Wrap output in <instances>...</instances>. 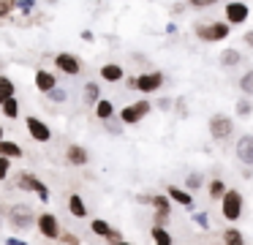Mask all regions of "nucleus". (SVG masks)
Returning <instances> with one entry per match:
<instances>
[{
	"label": "nucleus",
	"mask_w": 253,
	"mask_h": 245,
	"mask_svg": "<svg viewBox=\"0 0 253 245\" xmlns=\"http://www.w3.org/2000/svg\"><path fill=\"white\" fill-rule=\"evenodd\" d=\"M215 3H220V0H185V5H191V8H196V11L212 8Z\"/></svg>",
	"instance_id": "nucleus-34"
},
{
	"label": "nucleus",
	"mask_w": 253,
	"mask_h": 245,
	"mask_svg": "<svg viewBox=\"0 0 253 245\" xmlns=\"http://www.w3.org/2000/svg\"><path fill=\"white\" fill-rule=\"evenodd\" d=\"M193 36L204 44H220L231 36V25L226 19H215V22H199L193 27Z\"/></svg>",
	"instance_id": "nucleus-4"
},
{
	"label": "nucleus",
	"mask_w": 253,
	"mask_h": 245,
	"mask_svg": "<svg viewBox=\"0 0 253 245\" xmlns=\"http://www.w3.org/2000/svg\"><path fill=\"white\" fill-rule=\"evenodd\" d=\"M182 8H185V5H182V3H174V5H171V14H180Z\"/></svg>",
	"instance_id": "nucleus-48"
},
{
	"label": "nucleus",
	"mask_w": 253,
	"mask_h": 245,
	"mask_svg": "<svg viewBox=\"0 0 253 245\" xmlns=\"http://www.w3.org/2000/svg\"><path fill=\"white\" fill-rule=\"evenodd\" d=\"M11 174V158H3L0 155V180H6Z\"/></svg>",
	"instance_id": "nucleus-38"
},
{
	"label": "nucleus",
	"mask_w": 253,
	"mask_h": 245,
	"mask_svg": "<svg viewBox=\"0 0 253 245\" xmlns=\"http://www.w3.org/2000/svg\"><path fill=\"white\" fill-rule=\"evenodd\" d=\"M220 243L223 245H248V240H245V234H242V229L240 226H223V232H220Z\"/></svg>",
	"instance_id": "nucleus-21"
},
{
	"label": "nucleus",
	"mask_w": 253,
	"mask_h": 245,
	"mask_svg": "<svg viewBox=\"0 0 253 245\" xmlns=\"http://www.w3.org/2000/svg\"><path fill=\"white\" fill-rule=\"evenodd\" d=\"M90 232L101 240H109L112 232H115V226H112L109 221H104V218H90Z\"/></svg>",
	"instance_id": "nucleus-23"
},
{
	"label": "nucleus",
	"mask_w": 253,
	"mask_h": 245,
	"mask_svg": "<svg viewBox=\"0 0 253 245\" xmlns=\"http://www.w3.org/2000/svg\"><path fill=\"white\" fill-rule=\"evenodd\" d=\"M104 128L109 131L112 136H120V134H123V128H126V125H123V123H120V120H117V117H112V120H106V123H104Z\"/></svg>",
	"instance_id": "nucleus-33"
},
{
	"label": "nucleus",
	"mask_w": 253,
	"mask_h": 245,
	"mask_svg": "<svg viewBox=\"0 0 253 245\" xmlns=\"http://www.w3.org/2000/svg\"><path fill=\"white\" fill-rule=\"evenodd\" d=\"M33 85H36V90L39 93H49V90H55L57 87V74L55 71H49V68H36V74H33Z\"/></svg>",
	"instance_id": "nucleus-16"
},
{
	"label": "nucleus",
	"mask_w": 253,
	"mask_h": 245,
	"mask_svg": "<svg viewBox=\"0 0 253 245\" xmlns=\"http://www.w3.org/2000/svg\"><path fill=\"white\" fill-rule=\"evenodd\" d=\"M220 204V218H223L226 223H240L242 221V215H245V196H242V191H237V188H229L223 194V199L218 201Z\"/></svg>",
	"instance_id": "nucleus-1"
},
{
	"label": "nucleus",
	"mask_w": 253,
	"mask_h": 245,
	"mask_svg": "<svg viewBox=\"0 0 253 245\" xmlns=\"http://www.w3.org/2000/svg\"><path fill=\"white\" fill-rule=\"evenodd\" d=\"M164 85H166V74H164V71H142V74H136V90L144 93V96L158 93Z\"/></svg>",
	"instance_id": "nucleus-9"
},
{
	"label": "nucleus",
	"mask_w": 253,
	"mask_h": 245,
	"mask_svg": "<svg viewBox=\"0 0 253 245\" xmlns=\"http://www.w3.org/2000/svg\"><path fill=\"white\" fill-rule=\"evenodd\" d=\"M98 74H101V79L109 82V85H117V82L126 79V68H123L120 63H104Z\"/></svg>",
	"instance_id": "nucleus-17"
},
{
	"label": "nucleus",
	"mask_w": 253,
	"mask_h": 245,
	"mask_svg": "<svg viewBox=\"0 0 253 245\" xmlns=\"http://www.w3.org/2000/svg\"><path fill=\"white\" fill-rule=\"evenodd\" d=\"M174 109H177V114H180V117H188V114H191V109L185 106V98H177V101H174Z\"/></svg>",
	"instance_id": "nucleus-40"
},
{
	"label": "nucleus",
	"mask_w": 253,
	"mask_h": 245,
	"mask_svg": "<svg viewBox=\"0 0 253 245\" xmlns=\"http://www.w3.org/2000/svg\"><path fill=\"white\" fill-rule=\"evenodd\" d=\"M25 128H28L30 139L39 142V145H46V142H52V128L46 125V120L28 114V117H25Z\"/></svg>",
	"instance_id": "nucleus-12"
},
{
	"label": "nucleus",
	"mask_w": 253,
	"mask_h": 245,
	"mask_svg": "<svg viewBox=\"0 0 253 245\" xmlns=\"http://www.w3.org/2000/svg\"><path fill=\"white\" fill-rule=\"evenodd\" d=\"M0 155L11 158V161H19V158H25V150L14 139H3V142H0Z\"/></svg>",
	"instance_id": "nucleus-24"
},
{
	"label": "nucleus",
	"mask_w": 253,
	"mask_h": 245,
	"mask_svg": "<svg viewBox=\"0 0 253 245\" xmlns=\"http://www.w3.org/2000/svg\"><path fill=\"white\" fill-rule=\"evenodd\" d=\"M57 243H63V245H82V240H79L74 232H66V229H63V234H60Z\"/></svg>",
	"instance_id": "nucleus-36"
},
{
	"label": "nucleus",
	"mask_w": 253,
	"mask_h": 245,
	"mask_svg": "<svg viewBox=\"0 0 253 245\" xmlns=\"http://www.w3.org/2000/svg\"><path fill=\"white\" fill-rule=\"evenodd\" d=\"M115 245H133V243H128V240H120V243H115Z\"/></svg>",
	"instance_id": "nucleus-50"
},
{
	"label": "nucleus",
	"mask_w": 253,
	"mask_h": 245,
	"mask_svg": "<svg viewBox=\"0 0 253 245\" xmlns=\"http://www.w3.org/2000/svg\"><path fill=\"white\" fill-rule=\"evenodd\" d=\"M0 112H3L6 120H19V98L17 96L6 98V101L0 103Z\"/></svg>",
	"instance_id": "nucleus-28"
},
{
	"label": "nucleus",
	"mask_w": 253,
	"mask_h": 245,
	"mask_svg": "<svg viewBox=\"0 0 253 245\" xmlns=\"http://www.w3.org/2000/svg\"><path fill=\"white\" fill-rule=\"evenodd\" d=\"M68 212H71L74 218H79V221H84V218L90 215V207L79 194H68Z\"/></svg>",
	"instance_id": "nucleus-19"
},
{
	"label": "nucleus",
	"mask_w": 253,
	"mask_h": 245,
	"mask_svg": "<svg viewBox=\"0 0 253 245\" xmlns=\"http://www.w3.org/2000/svg\"><path fill=\"white\" fill-rule=\"evenodd\" d=\"M14 185H17L19 191H25V194H36V196H39V201H44V204L49 201V196H52L49 185H46L39 174L28 172V169H22V172L14 174Z\"/></svg>",
	"instance_id": "nucleus-3"
},
{
	"label": "nucleus",
	"mask_w": 253,
	"mask_h": 245,
	"mask_svg": "<svg viewBox=\"0 0 253 245\" xmlns=\"http://www.w3.org/2000/svg\"><path fill=\"white\" fill-rule=\"evenodd\" d=\"M3 243H6V245H28L25 240H19V237H6Z\"/></svg>",
	"instance_id": "nucleus-45"
},
{
	"label": "nucleus",
	"mask_w": 253,
	"mask_h": 245,
	"mask_svg": "<svg viewBox=\"0 0 253 245\" xmlns=\"http://www.w3.org/2000/svg\"><path fill=\"white\" fill-rule=\"evenodd\" d=\"M207 128H210V139L218 142V145H223V142H229L231 136H234V120H231L229 114H223V112H215L212 117H210Z\"/></svg>",
	"instance_id": "nucleus-5"
},
{
	"label": "nucleus",
	"mask_w": 253,
	"mask_h": 245,
	"mask_svg": "<svg viewBox=\"0 0 253 245\" xmlns=\"http://www.w3.org/2000/svg\"><path fill=\"white\" fill-rule=\"evenodd\" d=\"M191 218H193V223H196L199 229H204V232L210 229V215H207V212H193Z\"/></svg>",
	"instance_id": "nucleus-35"
},
{
	"label": "nucleus",
	"mask_w": 253,
	"mask_h": 245,
	"mask_svg": "<svg viewBox=\"0 0 253 245\" xmlns=\"http://www.w3.org/2000/svg\"><path fill=\"white\" fill-rule=\"evenodd\" d=\"M234 112H237V117L248 120V117H251V114H253V98H245V96H242L240 101H237Z\"/></svg>",
	"instance_id": "nucleus-30"
},
{
	"label": "nucleus",
	"mask_w": 253,
	"mask_h": 245,
	"mask_svg": "<svg viewBox=\"0 0 253 245\" xmlns=\"http://www.w3.org/2000/svg\"><path fill=\"white\" fill-rule=\"evenodd\" d=\"M240 90L245 98H253V68H248L245 74L240 76Z\"/></svg>",
	"instance_id": "nucleus-31"
},
{
	"label": "nucleus",
	"mask_w": 253,
	"mask_h": 245,
	"mask_svg": "<svg viewBox=\"0 0 253 245\" xmlns=\"http://www.w3.org/2000/svg\"><path fill=\"white\" fill-rule=\"evenodd\" d=\"M242 177L251 180V177H253V169H251V166H245V169H242Z\"/></svg>",
	"instance_id": "nucleus-47"
},
{
	"label": "nucleus",
	"mask_w": 253,
	"mask_h": 245,
	"mask_svg": "<svg viewBox=\"0 0 253 245\" xmlns=\"http://www.w3.org/2000/svg\"><path fill=\"white\" fill-rule=\"evenodd\" d=\"M46 101H52V103H63V101H68V93L63 90L60 85H57L55 90H49V93H46Z\"/></svg>",
	"instance_id": "nucleus-32"
},
{
	"label": "nucleus",
	"mask_w": 253,
	"mask_h": 245,
	"mask_svg": "<svg viewBox=\"0 0 253 245\" xmlns=\"http://www.w3.org/2000/svg\"><path fill=\"white\" fill-rule=\"evenodd\" d=\"M0 221H3V215H0Z\"/></svg>",
	"instance_id": "nucleus-52"
},
{
	"label": "nucleus",
	"mask_w": 253,
	"mask_h": 245,
	"mask_svg": "<svg viewBox=\"0 0 253 245\" xmlns=\"http://www.w3.org/2000/svg\"><path fill=\"white\" fill-rule=\"evenodd\" d=\"M63 158H66V163L68 166H74V169H82V166H87L90 163V150L84 145H68L66 147V152H63Z\"/></svg>",
	"instance_id": "nucleus-14"
},
{
	"label": "nucleus",
	"mask_w": 253,
	"mask_h": 245,
	"mask_svg": "<svg viewBox=\"0 0 253 245\" xmlns=\"http://www.w3.org/2000/svg\"><path fill=\"white\" fill-rule=\"evenodd\" d=\"M166 33H169V36H174V33H177V25H174V22H169V25H166Z\"/></svg>",
	"instance_id": "nucleus-46"
},
{
	"label": "nucleus",
	"mask_w": 253,
	"mask_h": 245,
	"mask_svg": "<svg viewBox=\"0 0 253 245\" xmlns=\"http://www.w3.org/2000/svg\"><path fill=\"white\" fill-rule=\"evenodd\" d=\"M136 201L142 204H150L153 207V215H164V218H171V199L166 194H139Z\"/></svg>",
	"instance_id": "nucleus-10"
},
{
	"label": "nucleus",
	"mask_w": 253,
	"mask_h": 245,
	"mask_svg": "<svg viewBox=\"0 0 253 245\" xmlns=\"http://www.w3.org/2000/svg\"><path fill=\"white\" fill-rule=\"evenodd\" d=\"M171 106H174L171 98H158V109H164V112H166V109H171Z\"/></svg>",
	"instance_id": "nucleus-41"
},
{
	"label": "nucleus",
	"mask_w": 253,
	"mask_h": 245,
	"mask_svg": "<svg viewBox=\"0 0 253 245\" xmlns=\"http://www.w3.org/2000/svg\"><path fill=\"white\" fill-rule=\"evenodd\" d=\"M36 215L39 212L33 210L30 201H14L8 207V226L14 232H28V229H36Z\"/></svg>",
	"instance_id": "nucleus-2"
},
{
	"label": "nucleus",
	"mask_w": 253,
	"mask_h": 245,
	"mask_svg": "<svg viewBox=\"0 0 253 245\" xmlns=\"http://www.w3.org/2000/svg\"><path fill=\"white\" fill-rule=\"evenodd\" d=\"M55 71L63 76H79L82 74V60L71 52H57L55 54Z\"/></svg>",
	"instance_id": "nucleus-11"
},
{
	"label": "nucleus",
	"mask_w": 253,
	"mask_h": 245,
	"mask_svg": "<svg viewBox=\"0 0 253 245\" xmlns=\"http://www.w3.org/2000/svg\"><path fill=\"white\" fill-rule=\"evenodd\" d=\"M11 96H17V85H14L11 76L0 74V103L6 101V98H11Z\"/></svg>",
	"instance_id": "nucleus-29"
},
{
	"label": "nucleus",
	"mask_w": 253,
	"mask_h": 245,
	"mask_svg": "<svg viewBox=\"0 0 253 245\" xmlns=\"http://www.w3.org/2000/svg\"><path fill=\"white\" fill-rule=\"evenodd\" d=\"M93 112H95V117L101 120V123H106V120H112V117H117V106L109 101V98H101L98 103L93 106Z\"/></svg>",
	"instance_id": "nucleus-22"
},
{
	"label": "nucleus",
	"mask_w": 253,
	"mask_h": 245,
	"mask_svg": "<svg viewBox=\"0 0 253 245\" xmlns=\"http://www.w3.org/2000/svg\"><path fill=\"white\" fill-rule=\"evenodd\" d=\"M14 8H17V0H0V19H6Z\"/></svg>",
	"instance_id": "nucleus-37"
},
{
	"label": "nucleus",
	"mask_w": 253,
	"mask_h": 245,
	"mask_svg": "<svg viewBox=\"0 0 253 245\" xmlns=\"http://www.w3.org/2000/svg\"><path fill=\"white\" fill-rule=\"evenodd\" d=\"M6 139V134H3V123H0V142Z\"/></svg>",
	"instance_id": "nucleus-49"
},
{
	"label": "nucleus",
	"mask_w": 253,
	"mask_h": 245,
	"mask_svg": "<svg viewBox=\"0 0 253 245\" xmlns=\"http://www.w3.org/2000/svg\"><path fill=\"white\" fill-rule=\"evenodd\" d=\"M33 8H36V0H17V11H22V14H30Z\"/></svg>",
	"instance_id": "nucleus-39"
},
{
	"label": "nucleus",
	"mask_w": 253,
	"mask_h": 245,
	"mask_svg": "<svg viewBox=\"0 0 253 245\" xmlns=\"http://www.w3.org/2000/svg\"><path fill=\"white\" fill-rule=\"evenodd\" d=\"M223 19L229 22L231 27H240V25H248L251 19V5L245 0H229L223 5Z\"/></svg>",
	"instance_id": "nucleus-8"
},
{
	"label": "nucleus",
	"mask_w": 253,
	"mask_h": 245,
	"mask_svg": "<svg viewBox=\"0 0 253 245\" xmlns=\"http://www.w3.org/2000/svg\"><path fill=\"white\" fill-rule=\"evenodd\" d=\"M79 38H82V41H90V44H93V41H95V33H93V30H82V33H79Z\"/></svg>",
	"instance_id": "nucleus-43"
},
{
	"label": "nucleus",
	"mask_w": 253,
	"mask_h": 245,
	"mask_svg": "<svg viewBox=\"0 0 253 245\" xmlns=\"http://www.w3.org/2000/svg\"><path fill=\"white\" fill-rule=\"evenodd\" d=\"M82 101L87 103V106H95V103L101 101V87H98V82H87V85L82 87Z\"/></svg>",
	"instance_id": "nucleus-27"
},
{
	"label": "nucleus",
	"mask_w": 253,
	"mask_h": 245,
	"mask_svg": "<svg viewBox=\"0 0 253 245\" xmlns=\"http://www.w3.org/2000/svg\"><path fill=\"white\" fill-rule=\"evenodd\" d=\"M204 188H207V196H210V201H220V199H223V194L229 191V183H226L223 177H210Z\"/></svg>",
	"instance_id": "nucleus-20"
},
{
	"label": "nucleus",
	"mask_w": 253,
	"mask_h": 245,
	"mask_svg": "<svg viewBox=\"0 0 253 245\" xmlns=\"http://www.w3.org/2000/svg\"><path fill=\"white\" fill-rule=\"evenodd\" d=\"M204 185H207V174L199 172V169H193V172L185 174V180H182V188L188 191V194H196V191H202Z\"/></svg>",
	"instance_id": "nucleus-18"
},
{
	"label": "nucleus",
	"mask_w": 253,
	"mask_h": 245,
	"mask_svg": "<svg viewBox=\"0 0 253 245\" xmlns=\"http://www.w3.org/2000/svg\"><path fill=\"white\" fill-rule=\"evenodd\" d=\"M49 3H55V0H49Z\"/></svg>",
	"instance_id": "nucleus-51"
},
{
	"label": "nucleus",
	"mask_w": 253,
	"mask_h": 245,
	"mask_svg": "<svg viewBox=\"0 0 253 245\" xmlns=\"http://www.w3.org/2000/svg\"><path fill=\"white\" fill-rule=\"evenodd\" d=\"M218 60H220V65H223V68H237V65H240L242 60H245V54H242L240 49L231 47V49H223Z\"/></svg>",
	"instance_id": "nucleus-25"
},
{
	"label": "nucleus",
	"mask_w": 253,
	"mask_h": 245,
	"mask_svg": "<svg viewBox=\"0 0 253 245\" xmlns=\"http://www.w3.org/2000/svg\"><path fill=\"white\" fill-rule=\"evenodd\" d=\"M36 232H39L44 240H52V243H57V240H60V234H63L60 218H57L55 212H49V210L39 212V215H36Z\"/></svg>",
	"instance_id": "nucleus-7"
},
{
	"label": "nucleus",
	"mask_w": 253,
	"mask_h": 245,
	"mask_svg": "<svg viewBox=\"0 0 253 245\" xmlns=\"http://www.w3.org/2000/svg\"><path fill=\"white\" fill-rule=\"evenodd\" d=\"M242 41H245V47L253 49V30H245V33H242Z\"/></svg>",
	"instance_id": "nucleus-44"
},
{
	"label": "nucleus",
	"mask_w": 253,
	"mask_h": 245,
	"mask_svg": "<svg viewBox=\"0 0 253 245\" xmlns=\"http://www.w3.org/2000/svg\"><path fill=\"white\" fill-rule=\"evenodd\" d=\"M150 112H153V103H150L147 98H139V101H133V103H128V106H123L120 112H117V120H120L123 125H139Z\"/></svg>",
	"instance_id": "nucleus-6"
},
{
	"label": "nucleus",
	"mask_w": 253,
	"mask_h": 245,
	"mask_svg": "<svg viewBox=\"0 0 253 245\" xmlns=\"http://www.w3.org/2000/svg\"><path fill=\"white\" fill-rule=\"evenodd\" d=\"M150 237H153V245H174V237L166 226H150Z\"/></svg>",
	"instance_id": "nucleus-26"
},
{
	"label": "nucleus",
	"mask_w": 253,
	"mask_h": 245,
	"mask_svg": "<svg viewBox=\"0 0 253 245\" xmlns=\"http://www.w3.org/2000/svg\"><path fill=\"white\" fill-rule=\"evenodd\" d=\"M234 158L242 166L253 169V134H242L240 139L234 142Z\"/></svg>",
	"instance_id": "nucleus-13"
},
{
	"label": "nucleus",
	"mask_w": 253,
	"mask_h": 245,
	"mask_svg": "<svg viewBox=\"0 0 253 245\" xmlns=\"http://www.w3.org/2000/svg\"><path fill=\"white\" fill-rule=\"evenodd\" d=\"M166 196L171 199V204H180V207H185L188 212H193V207H196V201H193V194H188L182 185H174V183H169L166 185Z\"/></svg>",
	"instance_id": "nucleus-15"
},
{
	"label": "nucleus",
	"mask_w": 253,
	"mask_h": 245,
	"mask_svg": "<svg viewBox=\"0 0 253 245\" xmlns=\"http://www.w3.org/2000/svg\"><path fill=\"white\" fill-rule=\"evenodd\" d=\"M123 82H126V87H128V90H136V76H133V74H131V76L126 74V79H123Z\"/></svg>",
	"instance_id": "nucleus-42"
}]
</instances>
